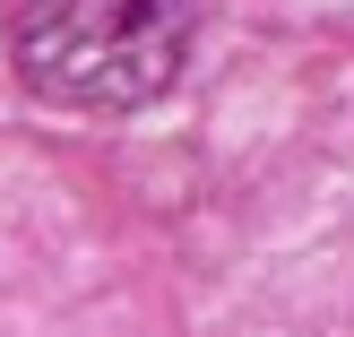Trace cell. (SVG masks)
I'll return each mask as SVG.
<instances>
[{
    "label": "cell",
    "instance_id": "obj_1",
    "mask_svg": "<svg viewBox=\"0 0 354 337\" xmlns=\"http://www.w3.org/2000/svg\"><path fill=\"white\" fill-rule=\"evenodd\" d=\"M9 61L61 113H138L182 78L190 0H0Z\"/></svg>",
    "mask_w": 354,
    "mask_h": 337
}]
</instances>
